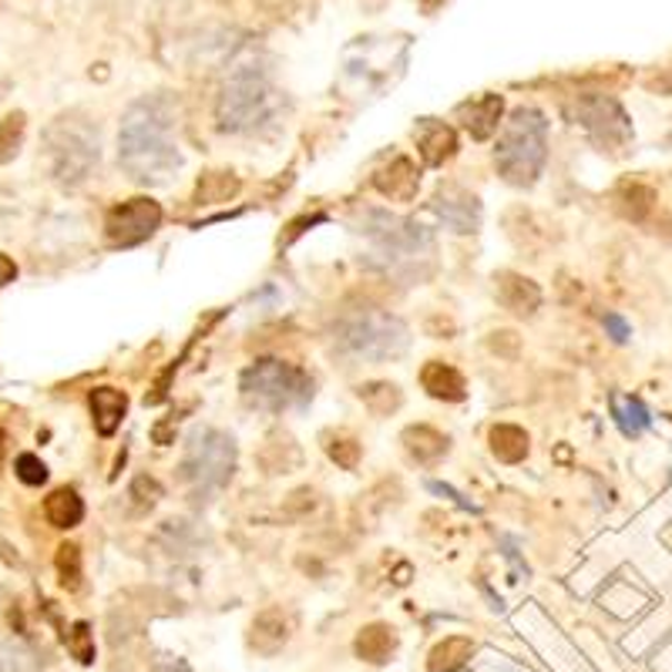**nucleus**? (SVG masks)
Wrapping results in <instances>:
<instances>
[{"label":"nucleus","instance_id":"nucleus-5","mask_svg":"<svg viewBox=\"0 0 672 672\" xmlns=\"http://www.w3.org/2000/svg\"><path fill=\"white\" fill-rule=\"evenodd\" d=\"M101 159V142H98V129L74 119V115H61L44 129V162L48 172L58 185H81Z\"/></svg>","mask_w":672,"mask_h":672},{"label":"nucleus","instance_id":"nucleus-28","mask_svg":"<svg viewBox=\"0 0 672 672\" xmlns=\"http://www.w3.org/2000/svg\"><path fill=\"white\" fill-rule=\"evenodd\" d=\"M64 645H68V652H71L81 665H91V662H94V639H91V625H88V622H74L71 632H64Z\"/></svg>","mask_w":672,"mask_h":672},{"label":"nucleus","instance_id":"nucleus-23","mask_svg":"<svg viewBox=\"0 0 672 672\" xmlns=\"http://www.w3.org/2000/svg\"><path fill=\"white\" fill-rule=\"evenodd\" d=\"M612 417H615V424L622 427L625 437H639L652 424L645 404L639 397H632V394H612Z\"/></svg>","mask_w":672,"mask_h":672},{"label":"nucleus","instance_id":"nucleus-6","mask_svg":"<svg viewBox=\"0 0 672 672\" xmlns=\"http://www.w3.org/2000/svg\"><path fill=\"white\" fill-rule=\"evenodd\" d=\"M236 468V444L230 434H222L215 427H195L185 458H182V481L189 485L195 501H208L230 485Z\"/></svg>","mask_w":672,"mask_h":672},{"label":"nucleus","instance_id":"nucleus-12","mask_svg":"<svg viewBox=\"0 0 672 672\" xmlns=\"http://www.w3.org/2000/svg\"><path fill=\"white\" fill-rule=\"evenodd\" d=\"M501 111H505V98L501 94H481V98L461 104V119H465V129L471 132V139L488 142L498 132Z\"/></svg>","mask_w":672,"mask_h":672},{"label":"nucleus","instance_id":"nucleus-2","mask_svg":"<svg viewBox=\"0 0 672 672\" xmlns=\"http://www.w3.org/2000/svg\"><path fill=\"white\" fill-rule=\"evenodd\" d=\"M279 108V94L256 61L240 64L218 98V129L222 132H256Z\"/></svg>","mask_w":672,"mask_h":672},{"label":"nucleus","instance_id":"nucleus-26","mask_svg":"<svg viewBox=\"0 0 672 672\" xmlns=\"http://www.w3.org/2000/svg\"><path fill=\"white\" fill-rule=\"evenodd\" d=\"M357 394H360V400H364L374 414H380V417L400 407V390H397L394 384H367V387H360Z\"/></svg>","mask_w":672,"mask_h":672},{"label":"nucleus","instance_id":"nucleus-32","mask_svg":"<svg viewBox=\"0 0 672 672\" xmlns=\"http://www.w3.org/2000/svg\"><path fill=\"white\" fill-rule=\"evenodd\" d=\"M329 458H333L336 465H344L347 471H354L357 461H360V444H357V440H333V444H329Z\"/></svg>","mask_w":672,"mask_h":672},{"label":"nucleus","instance_id":"nucleus-22","mask_svg":"<svg viewBox=\"0 0 672 672\" xmlns=\"http://www.w3.org/2000/svg\"><path fill=\"white\" fill-rule=\"evenodd\" d=\"M471 652H475V642H471V639L451 635V639H444V642H437V645L430 649L427 665H430V672H455V669H461V665L471 659Z\"/></svg>","mask_w":672,"mask_h":672},{"label":"nucleus","instance_id":"nucleus-29","mask_svg":"<svg viewBox=\"0 0 672 672\" xmlns=\"http://www.w3.org/2000/svg\"><path fill=\"white\" fill-rule=\"evenodd\" d=\"M0 672H38V659L18 642H4L0 645Z\"/></svg>","mask_w":672,"mask_h":672},{"label":"nucleus","instance_id":"nucleus-33","mask_svg":"<svg viewBox=\"0 0 672 672\" xmlns=\"http://www.w3.org/2000/svg\"><path fill=\"white\" fill-rule=\"evenodd\" d=\"M652 189H645V185H632V189H625V202H629V215L632 218H645L649 215V208H652Z\"/></svg>","mask_w":672,"mask_h":672},{"label":"nucleus","instance_id":"nucleus-13","mask_svg":"<svg viewBox=\"0 0 672 672\" xmlns=\"http://www.w3.org/2000/svg\"><path fill=\"white\" fill-rule=\"evenodd\" d=\"M417 149H420L424 162H427L430 169H437V165H444L447 159L458 152V135H455L451 125L427 119V122H420V129H417Z\"/></svg>","mask_w":672,"mask_h":672},{"label":"nucleus","instance_id":"nucleus-16","mask_svg":"<svg viewBox=\"0 0 672 672\" xmlns=\"http://www.w3.org/2000/svg\"><path fill=\"white\" fill-rule=\"evenodd\" d=\"M374 185L387 195V198H397V202H410L417 195V185H420V172L410 165V159H394L377 179Z\"/></svg>","mask_w":672,"mask_h":672},{"label":"nucleus","instance_id":"nucleus-20","mask_svg":"<svg viewBox=\"0 0 672 672\" xmlns=\"http://www.w3.org/2000/svg\"><path fill=\"white\" fill-rule=\"evenodd\" d=\"M44 515H48V521L54 528H78L81 518H84V501L78 498L74 488H58L44 501Z\"/></svg>","mask_w":672,"mask_h":672},{"label":"nucleus","instance_id":"nucleus-25","mask_svg":"<svg viewBox=\"0 0 672 672\" xmlns=\"http://www.w3.org/2000/svg\"><path fill=\"white\" fill-rule=\"evenodd\" d=\"M24 129H28L24 111H11V115L0 119V165L18 159L21 142H24Z\"/></svg>","mask_w":672,"mask_h":672},{"label":"nucleus","instance_id":"nucleus-15","mask_svg":"<svg viewBox=\"0 0 672 672\" xmlns=\"http://www.w3.org/2000/svg\"><path fill=\"white\" fill-rule=\"evenodd\" d=\"M420 384L437 400H465V394H468V384H465L461 370H455L451 364H440V360H430L420 370Z\"/></svg>","mask_w":672,"mask_h":672},{"label":"nucleus","instance_id":"nucleus-18","mask_svg":"<svg viewBox=\"0 0 672 672\" xmlns=\"http://www.w3.org/2000/svg\"><path fill=\"white\" fill-rule=\"evenodd\" d=\"M498 296H501V303L511 309V313H534L538 309V303H541V289L531 283V279H521V276H515V273H501L498 276Z\"/></svg>","mask_w":672,"mask_h":672},{"label":"nucleus","instance_id":"nucleus-11","mask_svg":"<svg viewBox=\"0 0 672 672\" xmlns=\"http://www.w3.org/2000/svg\"><path fill=\"white\" fill-rule=\"evenodd\" d=\"M430 208L440 215L444 226L455 230V233H475L478 222H481V205H478V198L468 195V192H461V189H455V185L440 189V195L434 198Z\"/></svg>","mask_w":672,"mask_h":672},{"label":"nucleus","instance_id":"nucleus-9","mask_svg":"<svg viewBox=\"0 0 672 672\" xmlns=\"http://www.w3.org/2000/svg\"><path fill=\"white\" fill-rule=\"evenodd\" d=\"M162 226V205L155 198H129L115 205L104 218V236L111 246H139Z\"/></svg>","mask_w":672,"mask_h":672},{"label":"nucleus","instance_id":"nucleus-17","mask_svg":"<svg viewBox=\"0 0 672 672\" xmlns=\"http://www.w3.org/2000/svg\"><path fill=\"white\" fill-rule=\"evenodd\" d=\"M354 649H357V655H360L364 662L384 665V662H390V655H394V649H397V632H394L390 625H384V622H374V625L360 629Z\"/></svg>","mask_w":672,"mask_h":672},{"label":"nucleus","instance_id":"nucleus-27","mask_svg":"<svg viewBox=\"0 0 672 672\" xmlns=\"http://www.w3.org/2000/svg\"><path fill=\"white\" fill-rule=\"evenodd\" d=\"M236 192H240V182L222 172H208L198 182V202H230Z\"/></svg>","mask_w":672,"mask_h":672},{"label":"nucleus","instance_id":"nucleus-34","mask_svg":"<svg viewBox=\"0 0 672 672\" xmlns=\"http://www.w3.org/2000/svg\"><path fill=\"white\" fill-rule=\"evenodd\" d=\"M602 323H605V329L612 333V340H615V344H625V340H629V323H625L619 313H605Z\"/></svg>","mask_w":672,"mask_h":672},{"label":"nucleus","instance_id":"nucleus-21","mask_svg":"<svg viewBox=\"0 0 672 672\" xmlns=\"http://www.w3.org/2000/svg\"><path fill=\"white\" fill-rule=\"evenodd\" d=\"M286 639H289V622L283 619V612L269 609V612H263L256 619V625H253V645H256V652L273 655V652H279L286 645Z\"/></svg>","mask_w":672,"mask_h":672},{"label":"nucleus","instance_id":"nucleus-7","mask_svg":"<svg viewBox=\"0 0 672 672\" xmlns=\"http://www.w3.org/2000/svg\"><path fill=\"white\" fill-rule=\"evenodd\" d=\"M360 233L370 243L374 256L394 273H400L404 266H417V259H427L434 250L427 230H420L417 222H407L387 208H364Z\"/></svg>","mask_w":672,"mask_h":672},{"label":"nucleus","instance_id":"nucleus-10","mask_svg":"<svg viewBox=\"0 0 672 672\" xmlns=\"http://www.w3.org/2000/svg\"><path fill=\"white\" fill-rule=\"evenodd\" d=\"M576 119L599 145H622L629 139V119L619 101L605 94H582L576 101Z\"/></svg>","mask_w":672,"mask_h":672},{"label":"nucleus","instance_id":"nucleus-35","mask_svg":"<svg viewBox=\"0 0 672 672\" xmlns=\"http://www.w3.org/2000/svg\"><path fill=\"white\" fill-rule=\"evenodd\" d=\"M155 672H192L185 659H175V655H162L155 662Z\"/></svg>","mask_w":672,"mask_h":672},{"label":"nucleus","instance_id":"nucleus-24","mask_svg":"<svg viewBox=\"0 0 672 672\" xmlns=\"http://www.w3.org/2000/svg\"><path fill=\"white\" fill-rule=\"evenodd\" d=\"M491 451L505 465H518L528 455V434L515 424H498V427H491Z\"/></svg>","mask_w":672,"mask_h":672},{"label":"nucleus","instance_id":"nucleus-14","mask_svg":"<svg viewBox=\"0 0 672 672\" xmlns=\"http://www.w3.org/2000/svg\"><path fill=\"white\" fill-rule=\"evenodd\" d=\"M125 410H129L125 390H115V387H94L91 390V414H94V427L101 437H111L119 430V424L125 420Z\"/></svg>","mask_w":672,"mask_h":672},{"label":"nucleus","instance_id":"nucleus-36","mask_svg":"<svg viewBox=\"0 0 672 672\" xmlns=\"http://www.w3.org/2000/svg\"><path fill=\"white\" fill-rule=\"evenodd\" d=\"M14 279H18V266H14V259L0 253V289H4L8 283H14Z\"/></svg>","mask_w":672,"mask_h":672},{"label":"nucleus","instance_id":"nucleus-19","mask_svg":"<svg viewBox=\"0 0 672 672\" xmlns=\"http://www.w3.org/2000/svg\"><path fill=\"white\" fill-rule=\"evenodd\" d=\"M404 444L407 451L420 461V465H434L447 455V437L427 424H417V427H407L404 430Z\"/></svg>","mask_w":672,"mask_h":672},{"label":"nucleus","instance_id":"nucleus-30","mask_svg":"<svg viewBox=\"0 0 672 672\" xmlns=\"http://www.w3.org/2000/svg\"><path fill=\"white\" fill-rule=\"evenodd\" d=\"M58 576H61V586L68 592H74L81 586V551H78V544H61L58 548Z\"/></svg>","mask_w":672,"mask_h":672},{"label":"nucleus","instance_id":"nucleus-3","mask_svg":"<svg viewBox=\"0 0 672 672\" xmlns=\"http://www.w3.org/2000/svg\"><path fill=\"white\" fill-rule=\"evenodd\" d=\"M548 159V122L538 108H518L495 149V165L505 182L531 185Z\"/></svg>","mask_w":672,"mask_h":672},{"label":"nucleus","instance_id":"nucleus-37","mask_svg":"<svg viewBox=\"0 0 672 672\" xmlns=\"http://www.w3.org/2000/svg\"><path fill=\"white\" fill-rule=\"evenodd\" d=\"M4 455H8V434L0 430V461H4Z\"/></svg>","mask_w":672,"mask_h":672},{"label":"nucleus","instance_id":"nucleus-1","mask_svg":"<svg viewBox=\"0 0 672 672\" xmlns=\"http://www.w3.org/2000/svg\"><path fill=\"white\" fill-rule=\"evenodd\" d=\"M119 162L135 182L145 185H162L179 172L182 155L175 145V108L165 94L142 98L125 111Z\"/></svg>","mask_w":672,"mask_h":672},{"label":"nucleus","instance_id":"nucleus-31","mask_svg":"<svg viewBox=\"0 0 672 672\" xmlns=\"http://www.w3.org/2000/svg\"><path fill=\"white\" fill-rule=\"evenodd\" d=\"M14 475H18L24 485H31V488H38V485L48 481V468H44V461H41L38 455H21V458L14 461Z\"/></svg>","mask_w":672,"mask_h":672},{"label":"nucleus","instance_id":"nucleus-8","mask_svg":"<svg viewBox=\"0 0 672 672\" xmlns=\"http://www.w3.org/2000/svg\"><path fill=\"white\" fill-rule=\"evenodd\" d=\"M240 390H243L250 407L279 414L289 407H303L313 397V380L286 360L266 357V360H256L253 367L243 370Z\"/></svg>","mask_w":672,"mask_h":672},{"label":"nucleus","instance_id":"nucleus-4","mask_svg":"<svg viewBox=\"0 0 672 672\" xmlns=\"http://www.w3.org/2000/svg\"><path fill=\"white\" fill-rule=\"evenodd\" d=\"M333 344L354 360H394L407 350V326L380 309H354L333 329Z\"/></svg>","mask_w":672,"mask_h":672}]
</instances>
